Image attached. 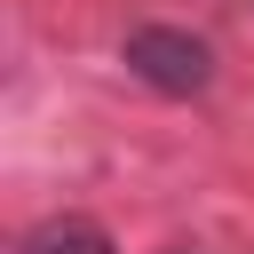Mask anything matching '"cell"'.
I'll return each instance as SVG.
<instances>
[{"mask_svg":"<svg viewBox=\"0 0 254 254\" xmlns=\"http://www.w3.org/2000/svg\"><path fill=\"white\" fill-rule=\"evenodd\" d=\"M127 71H135L143 87H159V95H198V87L214 79V48H206L198 32L143 24V32H127Z\"/></svg>","mask_w":254,"mask_h":254,"instance_id":"cell-1","label":"cell"}]
</instances>
